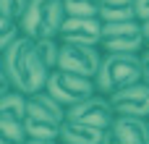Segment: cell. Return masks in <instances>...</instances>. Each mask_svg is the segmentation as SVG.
I'll return each instance as SVG.
<instances>
[{"label":"cell","mask_w":149,"mask_h":144,"mask_svg":"<svg viewBox=\"0 0 149 144\" xmlns=\"http://www.w3.org/2000/svg\"><path fill=\"white\" fill-rule=\"evenodd\" d=\"M0 68L8 73L13 89H18L24 94H37V92L47 89V81L52 73L37 52V39H31L26 34L16 45H10L5 52H0Z\"/></svg>","instance_id":"obj_1"},{"label":"cell","mask_w":149,"mask_h":144,"mask_svg":"<svg viewBox=\"0 0 149 144\" xmlns=\"http://www.w3.org/2000/svg\"><path fill=\"white\" fill-rule=\"evenodd\" d=\"M68 118V108L58 102L47 89L29 94L26 131L29 139H60V129Z\"/></svg>","instance_id":"obj_2"},{"label":"cell","mask_w":149,"mask_h":144,"mask_svg":"<svg viewBox=\"0 0 149 144\" xmlns=\"http://www.w3.org/2000/svg\"><path fill=\"white\" fill-rule=\"evenodd\" d=\"M141 81V58L139 52H105V60L100 66V73L94 76L97 92L115 94L131 84Z\"/></svg>","instance_id":"obj_3"},{"label":"cell","mask_w":149,"mask_h":144,"mask_svg":"<svg viewBox=\"0 0 149 144\" xmlns=\"http://www.w3.org/2000/svg\"><path fill=\"white\" fill-rule=\"evenodd\" d=\"M65 21V3L63 0H29V8L21 18L24 34L31 39L60 37Z\"/></svg>","instance_id":"obj_4"},{"label":"cell","mask_w":149,"mask_h":144,"mask_svg":"<svg viewBox=\"0 0 149 144\" xmlns=\"http://www.w3.org/2000/svg\"><path fill=\"white\" fill-rule=\"evenodd\" d=\"M105 52H141L147 47L144 42V24L139 18L131 21H105L102 29V45Z\"/></svg>","instance_id":"obj_5"},{"label":"cell","mask_w":149,"mask_h":144,"mask_svg":"<svg viewBox=\"0 0 149 144\" xmlns=\"http://www.w3.org/2000/svg\"><path fill=\"white\" fill-rule=\"evenodd\" d=\"M47 92L63 102L65 108H73L79 102H84L86 97L97 94V84L94 79L89 76H79V73H71V71H63V68H55L50 73V81H47Z\"/></svg>","instance_id":"obj_6"},{"label":"cell","mask_w":149,"mask_h":144,"mask_svg":"<svg viewBox=\"0 0 149 144\" xmlns=\"http://www.w3.org/2000/svg\"><path fill=\"white\" fill-rule=\"evenodd\" d=\"M102 60H105V50L97 47V45H71V42H63L58 68L94 79L100 73Z\"/></svg>","instance_id":"obj_7"},{"label":"cell","mask_w":149,"mask_h":144,"mask_svg":"<svg viewBox=\"0 0 149 144\" xmlns=\"http://www.w3.org/2000/svg\"><path fill=\"white\" fill-rule=\"evenodd\" d=\"M68 118L71 121H81V123H89V126H97V129H107L115 121V108H113V102H110L107 94L97 92V94L86 97L84 102L68 108Z\"/></svg>","instance_id":"obj_8"},{"label":"cell","mask_w":149,"mask_h":144,"mask_svg":"<svg viewBox=\"0 0 149 144\" xmlns=\"http://www.w3.org/2000/svg\"><path fill=\"white\" fill-rule=\"evenodd\" d=\"M102 144H149V118L115 115V121L105 129Z\"/></svg>","instance_id":"obj_9"},{"label":"cell","mask_w":149,"mask_h":144,"mask_svg":"<svg viewBox=\"0 0 149 144\" xmlns=\"http://www.w3.org/2000/svg\"><path fill=\"white\" fill-rule=\"evenodd\" d=\"M110 102L115 108V115L149 118V84L147 81H136V84L110 94Z\"/></svg>","instance_id":"obj_10"},{"label":"cell","mask_w":149,"mask_h":144,"mask_svg":"<svg viewBox=\"0 0 149 144\" xmlns=\"http://www.w3.org/2000/svg\"><path fill=\"white\" fill-rule=\"evenodd\" d=\"M102 29L105 21L102 18H76V16H65L63 29H60V39L71 42V45H102Z\"/></svg>","instance_id":"obj_11"},{"label":"cell","mask_w":149,"mask_h":144,"mask_svg":"<svg viewBox=\"0 0 149 144\" xmlns=\"http://www.w3.org/2000/svg\"><path fill=\"white\" fill-rule=\"evenodd\" d=\"M102 139H105V129H97L81 121L65 118L60 129V144H102Z\"/></svg>","instance_id":"obj_12"},{"label":"cell","mask_w":149,"mask_h":144,"mask_svg":"<svg viewBox=\"0 0 149 144\" xmlns=\"http://www.w3.org/2000/svg\"><path fill=\"white\" fill-rule=\"evenodd\" d=\"M26 115H29V94L10 89L8 94L0 97V118H13L26 123Z\"/></svg>","instance_id":"obj_13"},{"label":"cell","mask_w":149,"mask_h":144,"mask_svg":"<svg viewBox=\"0 0 149 144\" xmlns=\"http://www.w3.org/2000/svg\"><path fill=\"white\" fill-rule=\"evenodd\" d=\"M102 21H131L136 18V0H102Z\"/></svg>","instance_id":"obj_14"},{"label":"cell","mask_w":149,"mask_h":144,"mask_svg":"<svg viewBox=\"0 0 149 144\" xmlns=\"http://www.w3.org/2000/svg\"><path fill=\"white\" fill-rule=\"evenodd\" d=\"M60 50H63V39H60V37L37 39V52H39V58L45 60V66H47L50 71L58 68V63H60Z\"/></svg>","instance_id":"obj_15"},{"label":"cell","mask_w":149,"mask_h":144,"mask_svg":"<svg viewBox=\"0 0 149 144\" xmlns=\"http://www.w3.org/2000/svg\"><path fill=\"white\" fill-rule=\"evenodd\" d=\"M24 37V26L18 18H8V16H0V52H5L10 45H16L18 39Z\"/></svg>","instance_id":"obj_16"},{"label":"cell","mask_w":149,"mask_h":144,"mask_svg":"<svg viewBox=\"0 0 149 144\" xmlns=\"http://www.w3.org/2000/svg\"><path fill=\"white\" fill-rule=\"evenodd\" d=\"M65 3V16L76 18H100L102 0H63Z\"/></svg>","instance_id":"obj_17"},{"label":"cell","mask_w":149,"mask_h":144,"mask_svg":"<svg viewBox=\"0 0 149 144\" xmlns=\"http://www.w3.org/2000/svg\"><path fill=\"white\" fill-rule=\"evenodd\" d=\"M29 8V0H0V16H8V18H24Z\"/></svg>","instance_id":"obj_18"},{"label":"cell","mask_w":149,"mask_h":144,"mask_svg":"<svg viewBox=\"0 0 149 144\" xmlns=\"http://www.w3.org/2000/svg\"><path fill=\"white\" fill-rule=\"evenodd\" d=\"M139 58H141V81L149 84V47H144L139 52Z\"/></svg>","instance_id":"obj_19"},{"label":"cell","mask_w":149,"mask_h":144,"mask_svg":"<svg viewBox=\"0 0 149 144\" xmlns=\"http://www.w3.org/2000/svg\"><path fill=\"white\" fill-rule=\"evenodd\" d=\"M136 18L141 24L149 21V0H136Z\"/></svg>","instance_id":"obj_20"},{"label":"cell","mask_w":149,"mask_h":144,"mask_svg":"<svg viewBox=\"0 0 149 144\" xmlns=\"http://www.w3.org/2000/svg\"><path fill=\"white\" fill-rule=\"evenodd\" d=\"M26 144H60V139H29Z\"/></svg>","instance_id":"obj_21"},{"label":"cell","mask_w":149,"mask_h":144,"mask_svg":"<svg viewBox=\"0 0 149 144\" xmlns=\"http://www.w3.org/2000/svg\"><path fill=\"white\" fill-rule=\"evenodd\" d=\"M144 42H147V47H149V21H144Z\"/></svg>","instance_id":"obj_22"},{"label":"cell","mask_w":149,"mask_h":144,"mask_svg":"<svg viewBox=\"0 0 149 144\" xmlns=\"http://www.w3.org/2000/svg\"><path fill=\"white\" fill-rule=\"evenodd\" d=\"M0 144H8V142H0Z\"/></svg>","instance_id":"obj_23"}]
</instances>
